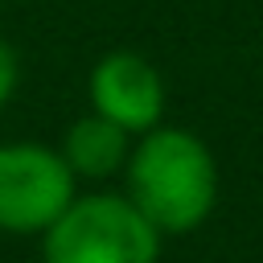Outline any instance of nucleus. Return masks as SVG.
I'll use <instances>...</instances> for the list:
<instances>
[{
    "label": "nucleus",
    "mask_w": 263,
    "mask_h": 263,
    "mask_svg": "<svg viewBox=\"0 0 263 263\" xmlns=\"http://www.w3.org/2000/svg\"><path fill=\"white\" fill-rule=\"evenodd\" d=\"M127 197L160 234L197 230L218 201V164L201 136L156 123L127 152Z\"/></svg>",
    "instance_id": "f257e3e1"
},
{
    "label": "nucleus",
    "mask_w": 263,
    "mask_h": 263,
    "mask_svg": "<svg viewBox=\"0 0 263 263\" xmlns=\"http://www.w3.org/2000/svg\"><path fill=\"white\" fill-rule=\"evenodd\" d=\"M45 263H156L160 230L127 193H74L41 230Z\"/></svg>",
    "instance_id": "f03ea898"
},
{
    "label": "nucleus",
    "mask_w": 263,
    "mask_h": 263,
    "mask_svg": "<svg viewBox=\"0 0 263 263\" xmlns=\"http://www.w3.org/2000/svg\"><path fill=\"white\" fill-rule=\"evenodd\" d=\"M78 193V177L58 148L37 140L0 144V230L41 234Z\"/></svg>",
    "instance_id": "7ed1b4c3"
},
{
    "label": "nucleus",
    "mask_w": 263,
    "mask_h": 263,
    "mask_svg": "<svg viewBox=\"0 0 263 263\" xmlns=\"http://www.w3.org/2000/svg\"><path fill=\"white\" fill-rule=\"evenodd\" d=\"M164 78L136 49H111L90 70V111L119 123L127 136L152 132L164 119Z\"/></svg>",
    "instance_id": "20e7f679"
},
{
    "label": "nucleus",
    "mask_w": 263,
    "mask_h": 263,
    "mask_svg": "<svg viewBox=\"0 0 263 263\" xmlns=\"http://www.w3.org/2000/svg\"><path fill=\"white\" fill-rule=\"evenodd\" d=\"M58 152H62V160L70 164V173L78 181H107L127 164L132 136L119 123H111L99 111H90V115H78L66 127V140H62Z\"/></svg>",
    "instance_id": "39448f33"
},
{
    "label": "nucleus",
    "mask_w": 263,
    "mask_h": 263,
    "mask_svg": "<svg viewBox=\"0 0 263 263\" xmlns=\"http://www.w3.org/2000/svg\"><path fill=\"white\" fill-rule=\"evenodd\" d=\"M16 82H21V62H16V49L0 37V107L12 99Z\"/></svg>",
    "instance_id": "423d86ee"
}]
</instances>
